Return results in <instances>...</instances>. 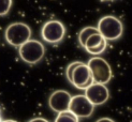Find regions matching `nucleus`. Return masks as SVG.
Returning <instances> with one entry per match:
<instances>
[{
    "label": "nucleus",
    "instance_id": "f03ea898",
    "mask_svg": "<svg viewBox=\"0 0 132 122\" xmlns=\"http://www.w3.org/2000/svg\"><path fill=\"white\" fill-rule=\"evenodd\" d=\"M5 41L14 47H19L25 42L30 40L31 37V29L25 23H13L10 24L4 32Z\"/></svg>",
    "mask_w": 132,
    "mask_h": 122
},
{
    "label": "nucleus",
    "instance_id": "dca6fc26",
    "mask_svg": "<svg viewBox=\"0 0 132 122\" xmlns=\"http://www.w3.org/2000/svg\"><path fill=\"white\" fill-rule=\"evenodd\" d=\"M99 121H113V120H112V119H106V118H103V119H100V120H99Z\"/></svg>",
    "mask_w": 132,
    "mask_h": 122
},
{
    "label": "nucleus",
    "instance_id": "423d86ee",
    "mask_svg": "<svg viewBox=\"0 0 132 122\" xmlns=\"http://www.w3.org/2000/svg\"><path fill=\"white\" fill-rule=\"evenodd\" d=\"M69 109L73 111L80 119L89 118L95 110V105L89 101L85 94H77L72 96Z\"/></svg>",
    "mask_w": 132,
    "mask_h": 122
},
{
    "label": "nucleus",
    "instance_id": "9d476101",
    "mask_svg": "<svg viewBox=\"0 0 132 122\" xmlns=\"http://www.w3.org/2000/svg\"><path fill=\"white\" fill-rule=\"evenodd\" d=\"M106 46H108V40H105L100 32H98V33L92 34L87 39L84 49L90 55L98 56L106 49Z\"/></svg>",
    "mask_w": 132,
    "mask_h": 122
},
{
    "label": "nucleus",
    "instance_id": "ddd939ff",
    "mask_svg": "<svg viewBox=\"0 0 132 122\" xmlns=\"http://www.w3.org/2000/svg\"><path fill=\"white\" fill-rule=\"evenodd\" d=\"M13 0H0V16H5L10 12Z\"/></svg>",
    "mask_w": 132,
    "mask_h": 122
},
{
    "label": "nucleus",
    "instance_id": "7ed1b4c3",
    "mask_svg": "<svg viewBox=\"0 0 132 122\" xmlns=\"http://www.w3.org/2000/svg\"><path fill=\"white\" fill-rule=\"evenodd\" d=\"M18 55L21 59L28 64L40 62L45 55L44 45L37 40H28L18 47Z\"/></svg>",
    "mask_w": 132,
    "mask_h": 122
},
{
    "label": "nucleus",
    "instance_id": "2eb2a0df",
    "mask_svg": "<svg viewBox=\"0 0 132 122\" xmlns=\"http://www.w3.org/2000/svg\"><path fill=\"white\" fill-rule=\"evenodd\" d=\"M35 121H43V122H45L46 120L43 119V118H36V119H32L31 120V122H35Z\"/></svg>",
    "mask_w": 132,
    "mask_h": 122
},
{
    "label": "nucleus",
    "instance_id": "f257e3e1",
    "mask_svg": "<svg viewBox=\"0 0 132 122\" xmlns=\"http://www.w3.org/2000/svg\"><path fill=\"white\" fill-rule=\"evenodd\" d=\"M97 28L103 37L108 41H116L123 33V25L119 18L113 15H106L99 19Z\"/></svg>",
    "mask_w": 132,
    "mask_h": 122
},
{
    "label": "nucleus",
    "instance_id": "f3484780",
    "mask_svg": "<svg viewBox=\"0 0 132 122\" xmlns=\"http://www.w3.org/2000/svg\"><path fill=\"white\" fill-rule=\"evenodd\" d=\"M101 1H114V0H101Z\"/></svg>",
    "mask_w": 132,
    "mask_h": 122
},
{
    "label": "nucleus",
    "instance_id": "9b49d317",
    "mask_svg": "<svg viewBox=\"0 0 132 122\" xmlns=\"http://www.w3.org/2000/svg\"><path fill=\"white\" fill-rule=\"evenodd\" d=\"M99 30L97 27H91V26H89V27H85L83 28L81 31H80V33H78V43H80V45L84 48L85 46V43H86L87 41V39L92 35V34H95V33H98Z\"/></svg>",
    "mask_w": 132,
    "mask_h": 122
},
{
    "label": "nucleus",
    "instance_id": "1a4fd4ad",
    "mask_svg": "<svg viewBox=\"0 0 132 122\" xmlns=\"http://www.w3.org/2000/svg\"><path fill=\"white\" fill-rule=\"evenodd\" d=\"M71 99L72 96L68 91H65V90H56L50 95L48 105L53 111L58 114L60 111L69 109Z\"/></svg>",
    "mask_w": 132,
    "mask_h": 122
},
{
    "label": "nucleus",
    "instance_id": "4468645a",
    "mask_svg": "<svg viewBox=\"0 0 132 122\" xmlns=\"http://www.w3.org/2000/svg\"><path fill=\"white\" fill-rule=\"evenodd\" d=\"M81 63H82L81 61H73L67 67V69H65V77H67V79L69 80L70 83L72 81V76H73V73H74L75 69L80 65Z\"/></svg>",
    "mask_w": 132,
    "mask_h": 122
},
{
    "label": "nucleus",
    "instance_id": "6e6552de",
    "mask_svg": "<svg viewBox=\"0 0 132 122\" xmlns=\"http://www.w3.org/2000/svg\"><path fill=\"white\" fill-rule=\"evenodd\" d=\"M85 95L95 106L102 105L110 98V91L105 83L94 82L85 90Z\"/></svg>",
    "mask_w": 132,
    "mask_h": 122
},
{
    "label": "nucleus",
    "instance_id": "f8f14e48",
    "mask_svg": "<svg viewBox=\"0 0 132 122\" xmlns=\"http://www.w3.org/2000/svg\"><path fill=\"white\" fill-rule=\"evenodd\" d=\"M78 120H80V118L73 111H71L70 109L58 112L57 117L55 119L56 122H77Z\"/></svg>",
    "mask_w": 132,
    "mask_h": 122
},
{
    "label": "nucleus",
    "instance_id": "39448f33",
    "mask_svg": "<svg viewBox=\"0 0 132 122\" xmlns=\"http://www.w3.org/2000/svg\"><path fill=\"white\" fill-rule=\"evenodd\" d=\"M42 39L50 44H56L63 40L65 35V27L60 21H53L46 22L41 29Z\"/></svg>",
    "mask_w": 132,
    "mask_h": 122
},
{
    "label": "nucleus",
    "instance_id": "a211bd4d",
    "mask_svg": "<svg viewBox=\"0 0 132 122\" xmlns=\"http://www.w3.org/2000/svg\"><path fill=\"white\" fill-rule=\"evenodd\" d=\"M0 120H1V108H0Z\"/></svg>",
    "mask_w": 132,
    "mask_h": 122
},
{
    "label": "nucleus",
    "instance_id": "20e7f679",
    "mask_svg": "<svg viewBox=\"0 0 132 122\" xmlns=\"http://www.w3.org/2000/svg\"><path fill=\"white\" fill-rule=\"evenodd\" d=\"M87 64L91 71L95 82L105 83V85L110 82V80L112 79V76H113V73H112V68L106 60L101 57L95 56L90 58Z\"/></svg>",
    "mask_w": 132,
    "mask_h": 122
},
{
    "label": "nucleus",
    "instance_id": "0eeeda50",
    "mask_svg": "<svg viewBox=\"0 0 132 122\" xmlns=\"http://www.w3.org/2000/svg\"><path fill=\"white\" fill-rule=\"evenodd\" d=\"M94 82H95V80H94V77H92L91 71L88 67V64H85L82 62L80 65L75 69L73 76H72L71 83L76 89L84 90L85 91V90Z\"/></svg>",
    "mask_w": 132,
    "mask_h": 122
}]
</instances>
